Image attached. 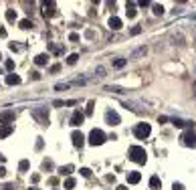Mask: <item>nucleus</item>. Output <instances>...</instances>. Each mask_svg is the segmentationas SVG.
<instances>
[{
  "label": "nucleus",
  "mask_w": 196,
  "mask_h": 190,
  "mask_svg": "<svg viewBox=\"0 0 196 190\" xmlns=\"http://www.w3.org/2000/svg\"><path fill=\"white\" fill-rule=\"evenodd\" d=\"M30 180H33V182H39V180H41V176H39V174H33V176H30Z\"/></svg>",
  "instance_id": "obj_38"
},
{
  "label": "nucleus",
  "mask_w": 196,
  "mask_h": 190,
  "mask_svg": "<svg viewBox=\"0 0 196 190\" xmlns=\"http://www.w3.org/2000/svg\"><path fill=\"white\" fill-rule=\"evenodd\" d=\"M73 166H71V164H67V166H61V168H59V174H61V176H71V172H73Z\"/></svg>",
  "instance_id": "obj_17"
},
{
  "label": "nucleus",
  "mask_w": 196,
  "mask_h": 190,
  "mask_svg": "<svg viewBox=\"0 0 196 190\" xmlns=\"http://www.w3.org/2000/svg\"><path fill=\"white\" fill-rule=\"evenodd\" d=\"M28 168H30V162H28V160H21V164H18V170H21V172H27Z\"/></svg>",
  "instance_id": "obj_22"
},
{
  "label": "nucleus",
  "mask_w": 196,
  "mask_h": 190,
  "mask_svg": "<svg viewBox=\"0 0 196 190\" xmlns=\"http://www.w3.org/2000/svg\"><path fill=\"white\" fill-rule=\"evenodd\" d=\"M158 122H160V123H166V122H168V117H166V116H160V117H158Z\"/></svg>",
  "instance_id": "obj_39"
},
{
  "label": "nucleus",
  "mask_w": 196,
  "mask_h": 190,
  "mask_svg": "<svg viewBox=\"0 0 196 190\" xmlns=\"http://www.w3.org/2000/svg\"><path fill=\"white\" fill-rule=\"evenodd\" d=\"M172 123H174L176 128H184L186 125V122H182V119H172Z\"/></svg>",
  "instance_id": "obj_29"
},
{
  "label": "nucleus",
  "mask_w": 196,
  "mask_h": 190,
  "mask_svg": "<svg viewBox=\"0 0 196 190\" xmlns=\"http://www.w3.org/2000/svg\"><path fill=\"white\" fill-rule=\"evenodd\" d=\"M49 182L53 184V186H57V184H59V178H51V180H49Z\"/></svg>",
  "instance_id": "obj_42"
},
{
  "label": "nucleus",
  "mask_w": 196,
  "mask_h": 190,
  "mask_svg": "<svg viewBox=\"0 0 196 190\" xmlns=\"http://www.w3.org/2000/svg\"><path fill=\"white\" fill-rule=\"evenodd\" d=\"M0 59H2V55H0Z\"/></svg>",
  "instance_id": "obj_47"
},
{
  "label": "nucleus",
  "mask_w": 196,
  "mask_h": 190,
  "mask_svg": "<svg viewBox=\"0 0 196 190\" xmlns=\"http://www.w3.org/2000/svg\"><path fill=\"white\" fill-rule=\"evenodd\" d=\"M12 131H14L12 123H2V125H0V138H8Z\"/></svg>",
  "instance_id": "obj_12"
},
{
  "label": "nucleus",
  "mask_w": 196,
  "mask_h": 190,
  "mask_svg": "<svg viewBox=\"0 0 196 190\" xmlns=\"http://www.w3.org/2000/svg\"><path fill=\"white\" fill-rule=\"evenodd\" d=\"M135 6H138V4H135V2H128V16L129 18H135Z\"/></svg>",
  "instance_id": "obj_18"
},
{
  "label": "nucleus",
  "mask_w": 196,
  "mask_h": 190,
  "mask_svg": "<svg viewBox=\"0 0 196 190\" xmlns=\"http://www.w3.org/2000/svg\"><path fill=\"white\" fill-rule=\"evenodd\" d=\"M2 190H14V186H12V184H4V186H2Z\"/></svg>",
  "instance_id": "obj_40"
},
{
  "label": "nucleus",
  "mask_w": 196,
  "mask_h": 190,
  "mask_svg": "<svg viewBox=\"0 0 196 190\" xmlns=\"http://www.w3.org/2000/svg\"><path fill=\"white\" fill-rule=\"evenodd\" d=\"M33 116L39 119L41 123H49V113H47V107H39V109H33Z\"/></svg>",
  "instance_id": "obj_5"
},
{
  "label": "nucleus",
  "mask_w": 196,
  "mask_h": 190,
  "mask_svg": "<svg viewBox=\"0 0 196 190\" xmlns=\"http://www.w3.org/2000/svg\"><path fill=\"white\" fill-rule=\"evenodd\" d=\"M55 2H45V4H43V14H45V16H55V12H57V10H55Z\"/></svg>",
  "instance_id": "obj_11"
},
{
  "label": "nucleus",
  "mask_w": 196,
  "mask_h": 190,
  "mask_svg": "<svg viewBox=\"0 0 196 190\" xmlns=\"http://www.w3.org/2000/svg\"><path fill=\"white\" fill-rule=\"evenodd\" d=\"M28 190H39V188H28Z\"/></svg>",
  "instance_id": "obj_46"
},
{
  "label": "nucleus",
  "mask_w": 196,
  "mask_h": 190,
  "mask_svg": "<svg viewBox=\"0 0 196 190\" xmlns=\"http://www.w3.org/2000/svg\"><path fill=\"white\" fill-rule=\"evenodd\" d=\"M83 119H85V113H83V111H79V109H75L73 116H71V125L79 128V125L83 123Z\"/></svg>",
  "instance_id": "obj_6"
},
{
  "label": "nucleus",
  "mask_w": 196,
  "mask_h": 190,
  "mask_svg": "<svg viewBox=\"0 0 196 190\" xmlns=\"http://www.w3.org/2000/svg\"><path fill=\"white\" fill-rule=\"evenodd\" d=\"M0 36H2V39L6 36V28H2V27H0Z\"/></svg>",
  "instance_id": "obj_43"
},
{
  "label": "nucleus",
  "mask_w": 196,
  "mask_h": 190,
  "mask_svg": "<svg viewBox=\"0 0 196 190\" xmlns=\"http://www.w3.org/2000/svg\"><path fill=\"white\" fill-rule=\"evenodd\" d=\"M152 12H154L156 16H162L164 14V6L162 4H152Z\"/></svg>",
  "instance_id": "obj_19"
},
{
  "label": "nucleus",
  "mask_w": 196,
  "mask_h": 190,
  "mask_svg": "<svg viewBox=\"0 0 196 190\" xmlns=\"http://www.w3.org/2000/svg\"><path fill=\"white\" fill-rule=\"evenodd\" d=\"M4 160H6V158H4V156H2V154H0V162H4Z\"/></svg>",
  "instance_id": "obj_45"
},
{
  "label": "nucleus",
  "mask_w": 196,
  "mask_h": 190,
  "mask_svg": "<svg viewBox=\"0 0 196 190\" xmlns=\"http://www.w3.org/2000/svg\"><path fill=\"white\" fill-rule=\"evenodd\" d=\"M71 140H73V146H77V148H81L83 144H85V136H83L81 131H77V129L71 134Z\"/></svg>",
  "instance_id": "obj_9"
},
{
  "label": "nucleus",
  "mask_w": 196,
  "mask_h": 190,
  "mask_svg": "<svg viewBox=\"0 0 196 190\" xmlns=\"http://www.w3.org/2000/svg\"><path fill=\"white\" fill-rule=\"evenodd\" d=\"M172 190H184V186L180 182H174V184H172Z\"/></svg>",
  "instance_id": "obj_32"
},
{
  "label": "nucleus",
  "mask_w": 196,
  "mask_h": 190,
  "mask_svg": "<svg viewBox=\"0 0 196 190\" xmlns=\"http://www.w3.org/2000/svg\"><path fill=\"white\" fill-rule=\"evenodd\" d=\"M128 65V59H115L113 61V67L115 69H122V67H125Z\"/></svg>",
  "instance_id": "obj_21"
},
{
  "label": "nucleus",
  "mask_w": 196,
  "mask_h": 190,
  "mask_svg": "<svg viewBox=\"0 0 196 190\" xmlns=\"http://www.w3.org/2000/svg\"><path fill=\"white\" fill-rule=\"evenodd\" d=\"M77 61H79V55H77V53L69 55V59H67V63H69V65H75V63H77Z\"/></svg>",
  "instance_id": "obj_25"
},
{
  "label": "nucleus",
  "mask_w": 196,
  "mask_h": 190,
  "mask_svg": "<svg viewBox=\"0 0 196 190\" xmlns=\"http://www.w3.org/2000/svg\"><path fill=\"white\" fill-rule=\"evenodd\" d=\"M105 122H107L109 125H117V123L122 122V119H119V113H117V111H113V109H109L107 113H105Z\"/></svg>",
  "instance_id": "obj_7"
},
{
  "label": "nucleus",
  "mask_w": 196,
  "mask_h": 190,
  "mask_svg": "<svg viewBox=\"0 0 196 190\" xmlns=\"http://www.w3.org/2000/svg\"><path fill=\"white\" fill-rule=\"evenodd\" d=\"M16 113H14V109H6V111H2L0 113V123H12Z\"/></svg>",
  "instance_id": "obj_8"
},
{
  "label": "nucleus",
  "mask_w": 196,
  "mask_h": 190,
  "mask_svg": "<svg viewBox=\"0 0 196 190\" xmlns=\"http://www.w3.org/2000/svg\"><path fill=\"white\" fill-rule=\"evenodd\" d=\"M105 140H107V136L101 129H91V134H89V144L91 146H101V144H105Z\"/></svg>",
  "instance_id": "obj_2"
},
{
  "label": "nucleus",
  "mask_w": 196,
  "mask_h": 190,
  "mask_svg": "<svg viewBox=\"0 0 196 190\" xmlns=\"http://www.w3.org/2000/svg\"><path fill=\"white\" fill-rule=\"evenodd\" d=\"M18 27H21V28H30V27H33V22L28 21V18H22V21L18 22Z\"/></svg>",
  "instance_id": "obj_24"
},
{
  "label": "nucleus",
  "mask_w": 196,
  "mask_h": 190,
  "mask_svg": "<svg viewBox=\"0 0 196 190\" xmlns=\"http://www.w3.org/2000/svg\"><path fill=\"white\" fill-rule=\"evenodd\" d=\"M138 6H150L148 0H142V2H138Z\"/></svg>",
  "instance_id": "obj_41"
},
{
  "label": "nucleus",
  "mask_w": 196,
  "mask_h": 190,
  "mask_svg": "<svg viewBox=\"0 0 196 190\" xmlns=\"http://www.w3.org/2000/svg\"><path fill=\"white\" fill-rule=\"evenodd\" d=\"M93 105H95V103H93V101H89V105H87V109H85V111H83V113H85V116H91V113H93Z\"/></svg>",
  "instance_id": "obj_27"
},
{
  "label": "nucleus",
  "mask_w": 196,
  "mask_h": 190,
  "mask_svg": "<svg viewBox=\"0 0 196 190\" xmlns=\"http://www.w3.org/2000/svg\"><path fill=\"white\" fill-rule=\"evenodd\" d=\"M107 24H109V28H111V30H119V28L123 27V21L119 18V16H111Z\"/></svg>",
  "instance_id": "obj_10"
},
{
  "label": "nucleus",
  "mask_w": 196,
  "mask_h": 190,
  "mask_svg": "<svg viewBox=\"0 0 196 190\" xmlns=\"http://www.w3.org/2000/svg\"><path fill=\"white\" fill-rule=\"evenodd\" d=\"M34 63H36V65H39V67H45V65H47L49 63V55H36V57H34Z\"/></svg>",
  "instance_id": "obj_15"
},
{
  "label": "nucleus",
  "mask_w": 196,
  "mask_h": 190,
  "mask_svg": "<svg viewBox=\"0 0 196 190\" xmlns=\"http://www.w3.org/2000/svg\"><path fill=\"white\" fill-rule=\"evenodd\" d=\"M55 89H57V91H63V89H69V83H57V85H55Z\"/></svg>",
  "instance_id": "obj_28"
},
{
  "label": "nucleus",
  "mask_w": 196,
  "mask_h": 190,
  "mask_svg": "<svg viewBox=\"0 0 196 190\" xmlns=\"http://www.w3.org/2000/svg\"><path fill=\"white\" fill-rule=\"evenodd\" d=\"M129 160H134L135 164H146L148 154H146V150L142 146H131L129 148Z\"/></svg>",
  "instance_id": "obj_1"
},
{
  "label": "nucleus",
  "mask_w": 196,
  "mask_h": 190,
  "mask_svg": "<svg viewBox=\"0 0 196 190\" xmlns=\"http://www.w3.org/2000/svg\"><path fill=\"white\" fill-rule=\"evenodd\" d=\"M30 75H33L34 81H39V79H41V73H36V71H34V73H30Z\"/></svg>",
  "instance_id": "obj_36"
},
{
  "label": "nucleus",
  "mask_w": 196,
  "mask_h": 190,
  "mask_svg": "<svg viewBox=\"0 0 196 190\" xmlns=\"http://www.w3.org/2000/svg\"><path fill=\"white\" fill-rule=\"evenodd\" d=\"M6 176V168H4V166H0V178H4Z\"/></svg>",
  "instance_id": "obj_35"
},
{
  "label": "nucleus",
  "mask_w": 196,
  "mask_h": 190,
  "mask_svg": "<svg viewBox=\"0 0 196 190\" xmlns=\"http://www.w3.org/2000/svg\"><path fill=\"white\" fill-rule=\"evenodd\" d=\"M134 134L138 140H146V138L152 134V128H150V123H138L134 128Z\"/></svg>",
  "instance_id": "obj_3"
},
{
  "label": "nucleus",
  "mask_w": 196,
  "mask_h": 190,
  "mask_svg": "<svg viewBox=\"0 0 196 190\" xmlns=\"http://www.w3.org/2000/svg\"><path fill=\"white\" fill-rule=\"evenodd\" d=\"M140 180H142V174H140V172H129L128 174V182L129 184H138Z\"/></svg>",
  "instance_id": "obj_16"
},
{
  "label": "nucleus",
  "mask_w": 196,
  "mask_h": 190,
  "mask_svg": "<svg viewBox=\"0 0 196 190\" xmlns=\"http://www.w3.org/2000/svg\"><path fill=\"white\" fill-rule=\"evenodd\" d=\"M79 172H81V176H85V178H89V176H91V170H89V168H81Z\"/></svg>",
  "instance_id": "obj_30"
},
{
  "label": "nucleus",
  "mask_w": 196,
  "mask_h": 190,
  "mask_svg": "<svg viewBox=\"0 0 196 190\" xmlns=\"http://www.w3.org/2000/svg\"><path fill=\"white\" fill-rule=\"evenodd\" d=\"M6 21L8 22H14V21H16V10H6Z\"/></svg>",
  "instance_id": "obj_23"
},
{
  "label": "nucleus",
  "mask_w": 196,
  "mask_h": 190,
  "mask_svg": "<svg viewBox=\"0 0 196 190\" xmlns=\"http://www.w3.org/2000/svg\"><path fill=\"white\" fill-rule=\"evenodd\" d=\"M117 190H128V188H125V186H117Z\"/></svg>",
  "instance_id": "obj_44"
},
{
  "label": "nucleus",
  "mask_w": 196,
  "mask_h": 190,
  "mask_svg": "<svg viewBox=\"0 0 196 190\" xmlns=\"http://www.w3.org/2000/svg\"><path fill=\"white\" fill-rule=\"evenodd\" d=\"M4 67H6V71H14V61L12 59H8V61L4 63Z\"/></svg>",
  "instance_id": "obj_26"
},
{
  "label": "nucleus",
  "mask_w": 196,
  "mask_h": 190,
  "mask_svg": "<svg viewBox=\"0 0 196 190\" xmlns=\"http://www.w3.org/2000/svg\"><path fill=\"white\" fill-rule=\"evenodd\" d=\"M55 190H59V188H55Z\"/></svg>",
  "instance_id": "obj_48"
},
{
  "label": "nucleus",
  "mask_w": 196,
  "mask_h": 190,
  "mask_svg": "<svg viewBox=\"0 0 196 190\" xmlns=\"http://www.w3.org/2000/svg\"><path fill=\"white\" fill-rule=\"evenodd\" d=\"M75 184H77V182H75V178H71V176H69L67 180H65V184H63V188L71 190V188H75Z\"/></svg>",
  "instance_id": "obj_20"
},
{
  "label": "nucleus",
  "mask_w": 196,
  "mask_h": 190,
  "mask_svg": "<svg viewBox=\"0 0 196 190\" xmlns=\"http://www.w3.org/2000/svg\"><path fill=\"white\" fill-rule=\"evenodd\" d=\"M43 166H45V168H53V164H51V160H45V162H43Z\"/></svg>",
  "instance_id": "obj_37"
},
{
  "label": "nucleus",
  "mask_w": 196,
  "mask_h": 190,
  "mask_svg": "<svg viewBox=\"0 0 196 190\" xmlns=\"http://www.w3.org/2000/svg\"><path fill=\"white\" fill-rule=\"evenodd\" d=\"M150 188L152 190H160L162 188V180H160V176H152L150 178Z\"/></svg>",
  "instance_id": "obj_13"
},
{
  "label": "nucleus",
  "mask_w": 196,
  "mask_h": 190,
  "mask_svg": "<svg viewBox=\"0 0 196 190\" xmlns=\"http://www.w3.org/2000/svg\"><path fill=\"white\" fill-rule=\"evenodd\" d=\"M21 83V77L16 73H8L6 75V85H18Z\"/></svg>",
  "instance_id": "obj_14"
},
{
  "label": "nucleus",
  "mask_w": 196,
  "mask_h": 190,
  "mask_svg": "<svg viewBox=\"0 0 196 190\" xmlns=\"http://www.w3.org/2000/svg\"><path fill=\"white\" fill-rule=\"evenodd\" d=\"M140 33H142V27H134L131 28V34H134V36L135 34H140Z\"/></svg>",
  "instance_id": "obj_33"
},
{
  "label": "nucleus",
  "mask_w": 196,
  "mask_h": 190,
  "mask_svg": "<svg viewBox=\"0 0 196 190\" xmlns=\"http://www.w3.org/2000/svg\"><path fill=\"white\" fill-rule=\"evenodd\" d=\"M69 41L77 43V41H79V34H77V33H71V34H69Z\"/></svg>",
  "instance_id": "obj_31"
},
{
  "label": "nucleus",
  "mask_w": 196,
  "mask_h": 190,
  "mask_svg": "<svg viewBox=\"0 0 196 190\" xmlns=\"http://www.w3.org/2000/svg\"><path fill=\"white\" fill-rule=\"evenodd\" d=\"M180 140H182L184 146H188V148H196V131H194L192 128L186 129V131L182 134V138H180Z\"/></svg>",
  "instance_id": "obj_4"
},
{
  "label": "nucleus",
  "mask_w": 196,
  "mask_h": 190,
  "mask_svg": "<svg viewBox=\"0 0 196 190\" xmlns=\"http://www.w3.org/2000/svg\"><path fill=\"white\" fill-rule=\"evenodd\" d=\"M57 71H61V65H53L51 67V73H57Z\"/></svg>",
  "instance_id": "obj_34"
}]
</instances>
